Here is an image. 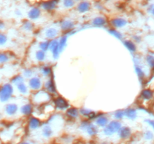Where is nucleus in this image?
Listing matches in <instances>:
<instances>
[{"mask_svg": "<svg viewBox=\"0 0 154 144\" xmlns=\"http://www.w3.org/2000/svg\"><path fill=\"white\" fill-rule=\"evenodd\" d=\"M12 92V87L10 84L6 83V84L2 85V87H0V101L6 102L7 101H8L11 96Z\"/></svg>", "mask_w": 154, "mask_h": 144, "instance_id": "f257e3e1", "label": "nucleus"}, {"mask_svg": "<svg viewBox=\"0 0 154 144\" xmlns=\"http://www.w3.org/2000/svg\"><path fill=\"white\" fill-rule=\"evenodd\" d=\"M121 128V124L119 122L114 121L111 122L108 126L105 128L104 131L107 135H111L114 133L118 131Z\"/></svg>", "mask_w": 154, "mask_h": 144, "instance_id": "f03ea898", "label": "nucleus"}, {"mask_svg": "<svg viewBox=\"0 0 154 144\" xmlns=\"http://www.w3.org/2000/svg\"><path fill=\"white\" fill-rule=\"evenodd\" d=\"M17 110V106L13 104H9L5 107V111L8 115H14L16 113Z\"/></svg>", "mask_w": 154, "mask_h": 144, "instance_id": "7ed1b4c3", "label": "nucleus"}, {"mask_svg": "<svg viewBox=\"0 0 154 144\" xmlns=\"http://www.w3.org/2000/svg\"><path fill=\"white\" fill-rule=\"evenodd\" d=\"M119 130H120L119 131V137L123 138V139L129 137L130 136V134H131V131L127 127H125V128H123Z\"/></svg>", "mask_w": 154, "mask_h": 144, "instance_id": "20e7f679", "label": "nucleus"}, {"mask_svg": "<svg viewBox=\"0 0 154 144\" xmlns=\"http://www.w3.org/2000/svg\"><path fill=\"white\" fill-rule=\"evenodd\" d=\"M40 126V121L36 118H31L29 120V126L31 128L33 129H35V128H38Z\"/></svg>", "mask_w": 154, "mask_h": 144, "instance_id": "39448f33", "label": "nucleus"}, {"mask_svg": "<svg viewBox=\"0 0 154 144\" xmlns=\"http://www.w3.org/2000/svg\"><path fill=\"white\" fill-rule=\"evenodd\" d=\"M90 8V4L86 2H81L79 5H78V10L80 11V12H84L87 11Z\"/></svg>", "mask_w": 154, "mask_h": 144, "instance_id": "423d86ee", "label": "nucleus"}, {"mask_svg": "<svg viewBox=\"0 0 154 144\" xmlns=\"http://www.w3.org/2000/svg\"><path fill=\"white\" fill-rule=\"evenodd\" d=\"M141 96L145 99H150L153 97V92L150 89H144L142 92Z\"/></svg>", "mask_w": 154, "mask_h": 144, "instance_id": "0eeeda50", "label": "nucleus"}, {"mask_svg": "<svg viewBox=\"0 0 154 144\" xmlns=\"http://www.w3.org/2000/svg\"><path fill=\"white\" fill-rule=\"evenodd\" d=\"M125 115L127 116L128 118H129L131 120H134L136 117V112L135 110L130 109L126 110L125 113Z\"/></svg>", "mask_w": 154, "mask_h": 144, "instance_id": "6e6552de", "label": "nucleus"}, {"mask_svg": "<svg viewBox=\"0 0 154 144\" xmlns=\"http://www.w3.org/2000/svg\"><path fill=\"white\" fill-rule=\"evenodd\" d=\"M87 131L90 135H95L98 131V130H97L96 127L93 125H89L87 127Z\"/></svg>", "mask_w": 154, "mask_h": 144, "instance_id": "1a4fd4ad", "label": "nucleus"}, {"mask_svg": "<svg viewBox=\"0 0 154 144\" xmlns=\"http://www.w3.org/2000/svg\"><path fill=\"white\" fill-rule=\"evenodd\" d=\"M96 123L99 125V126H102V127H104V126H106V124L108 123V119L105 117H101L99 119L96 120Z\"/></svg>", "mask_w": 154, "mask_h": 144, "instance_id": "9d476101", "label": "nucleus"}, {"mask_svg": "<svg viewBox=\"0 0 154 144\" xmlns=\"http://www.w3.org/2000/svg\"><path fill=\"white\" fill-rule=\"evenodd\" d=\"M56 104L60 109H64L67 107V103L66 102V101L62 100V101H60V99L59 98L57 99V101H56Z\"/></svg>", "mask_w": 154, "mask_h": 144, "instance_id": "9b49d317", "label": "nucleus"}, {"mask_svg": "<svg viewBox=\"0 0 154 144\" xmlns=\"http://www.w3.org/2000/svg\"><path fill=\"white\" fill-rule=\"evenodd\" d=\"M67 114H68V116H69L71 118H76L78 116V110H77L76 109H73V108L68 110V112H67Z\"/></svg>", "mask_w": 154, "mask_h": 144, "instance_id": "f8f14e48", "label": "nucleus"}, {"mask_svg": "<svg viewBox=\"0 0 154 144\" xmlns=\"http://www.w3.org/2000/svg\"><path fill=\"white\" fill-rule=\"evenodd\" d=\"M8 60V55L5 53L0 52V64H3Z\"/></svg>", "mask_w": 154, "mask_h": 144, "instance_id": "ddd939ff", "label": "nucleus"}, {"mask_svg": "<svg viewBox=\"0 0 154 144\" xmlns=\"http://www.w3.org/2000/svg\"><path fill=\"white\" fill-rule=\"evenodd\" d=\"M43 134L45 137H50L52 134V129L50 126H46L43 130Z\"/></svg>", "mask_w": 154, "mask_h": 144, "instance_id": "4468645a", "label": "nucleus"}, {"mask_svg": "<svg viewBox=\"0 0 154 144\" xmlns=\"http://www.w3.org/2000/svg\"><path fill=\"white\" fill-rule=\"evenodd\" d=\"M39 14H40V11L38 10L37 8H35V9L31 11L30 13H29V16H30L31 17H33V19H34L35 18V17H38Z\"/></svg>", "mask_w": 154, "mask_h": 144, "instance_id": "2eb2a0df", "label": "nucleus"}, {"mask_svg": "<svg viewBox=\"0 0 154 144\" xmlns=\"http://www.w3.org/2000/svg\"><path fill=\"white\" fill-rule=\"evenodd\" d=\"M31 111H32V108L29 105H26L25 107L22 108V113H24L25 115H29Z\"/></svg>", "mask_w": 154, "mask_h": 144, "instance_id": "dca6fc26", "label": "nucleus"}, {"mask_svg": "<svg viewBox=\"0 0 154 144\" xmlns=\"http://www.w3.org/2000/svg\"><path fill=\"white\" fill-rule=\"evenodd\" d=\"M125 45H126V47H127L130 50H131V51L135 50V44H134L133 43H131V41H126V42H125Z\"/></svg>", "mask_w": 154, "mask_h": 144, "instance_id": "f3484780", "label": "nucleus"}, {"mask_svg": "<svg viewBox=\"0 0 154 144\" xmlns=\"http://www.w3.org/2000/svg\"><path fill=\"white\" fill-rule=\"evenodd\" d=\"M7 41L6 36L2 34V33L0 32V45H3L4 44H5Z\"/></svg>", "mask_w": 154, "mask_h": 144, "instance_id": "a211bd4d", "label": "nucleus"}, {"mask_svg": "<svg viewBox=\"0 0 154 144\" xmlns=\"http://www.w3.org/2000/svg\"><path fill=\"white\" fill-rule=\"evenodd\" d=\"M147 62L150 67L154 68V57L152 56H147Z\"/></svg>", "mask_w": 154, "mask_h": 144, "instance_id": "6ab92c4d", "label": "nucleus"}, {"mask_svg": "<svg viewBox=\"0 0 154 144\" xmlns=\"http://www.w3.org/2000/svg\"><path fill=\"white\" fill-rule=\"evenodd\" d=\"M64 5L66 7H72L74 5L73 0H64Z\"/></svg>", "mask_w": 154, "mask_h": 144, "instance_id": "aec40b11", "label": "nucleus"}, {"mask_svg": "<svg viewBox=\"0 0 154 144\" xmlns=\"http://www.w3.org/2000/svg\"><path fill=\"white\" fill-rule=\"evenodd\" d=\"M105 20L102 18H97L96 19V20H94V23H96V25H99V26H101V25H103Z\"/></svg>", "mask_w": 154, "mask_h": 144, "instance_id": "412c9836", "label": "nucleus"}, {"mask_svg": "<svg viewBox=\"0 0 154 144\" xmlns=\"http://www.w3.org/2000/svg\"><path fill=\"white\" fill-rule=\"evenodd\" d=\"M145 137H146L147 139H151V138L153 137L152 133L150 131L146 132V134H145Z\"/></svg>", "mask_w": 154, "mask_h": 144, "instance_id": "4be33fe9", "label": "nucleus"}, {"mask_svg": "<svg viewBox=\"0 0 154 144\" xmlns=\"http://www.w3.org/2000/svg\"><path fill=\"white\" fill-rule=\"evenodd\" d=\"M123 115H124V114H123V113H121V112H119V113H117V114L115 115V116L117 119H119H119H121V118L123 117Z\"/></svg>", "mask_w": 154, "mask_h": 144, "instance_id": "5701e85b", "label": "nucleus"}, {"mask_svg": "<svg viewBox=\"0 0 154 144\" xmlns=\"http://www.w3.org/2000/svg\"><path fill=\"white\" fill-rule=\"evenodd\" d=\"M136 70H137V72H138V75H139V77L144 76V73L142 72V71L141 70L140 68H137V69H136Z\"/></svg>", "mask_w": 154, "mask_h": 144, "instance_id": "b1692460", "label": "nucleus"}, {"mask_svg": "<svg viewBox=\"0 0 154 144\" xmlns=\"http://www.w3.org/2000/svg\"><path fill=\"white\" fill-rule=\"evenodd\" d=\"M5 27V23L2 21H0V30H2Z\"/></svg>", "mask_w": 154, "mask_h": 144, "instance_id": "393cba45", "label": "nucleus"}, {"mask_svg": "<svg viewBox=\"0 0 154 144\" xmlns=\"http://www.w3.org/2000/svg\"><path fill=\"white\" fill-rule=\"evenodd\" d=\"M147 122H148V123L150 124V125L153 126V128H154V121H147Z\"/></svg>", "mask_w": 154, "mask_h": 144, "instance_id": "a878e982", "label": "nucleus"}, {"mask_svg": "<svg viewBox=\"0 0 154 144\" xmlns=\"http://www.w3.org/2000/svg\"><path fill=\"white\" fill-rule=\"evenodd\" d=\"M22 144H29V143H23Z\"/></svg>", "mask_w": 154, "mask_h": 144, "instance_id": "bb28decb", "label": "nucleus"}, {"mask_svg": "<svg viewBox=\"0 0 154 144\" xmlns=\"http://www.w3.org/2000/svg\"><path fill=\"white\" fill-rule=\"evenodd\" d=\"M152 13H153V15H154V9H153V10Z\"/></svg>", "mask_w": 154, "mask_h": 144, "instance_id": "cd10ccee", "label": "nucleus"}]
</instances>
